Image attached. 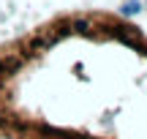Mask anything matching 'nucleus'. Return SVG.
<instances>
[{
  "instance_id": "f257e3e1",
  "label": "nucleus",
  "mask_w": 147,
  "mask_h": 139,
  "mask_svg": "<svg viewBox=\"0 0 147 139\" xmlns=\"http://www.w3.org/2000/svg\"><path fill=\"white\" fill-rule=\"evenodd\" d=\"M139 11H142V3H139V0H125V3L120 5V14L123 16H136Z\"/></svg>"
}]
</instances>
